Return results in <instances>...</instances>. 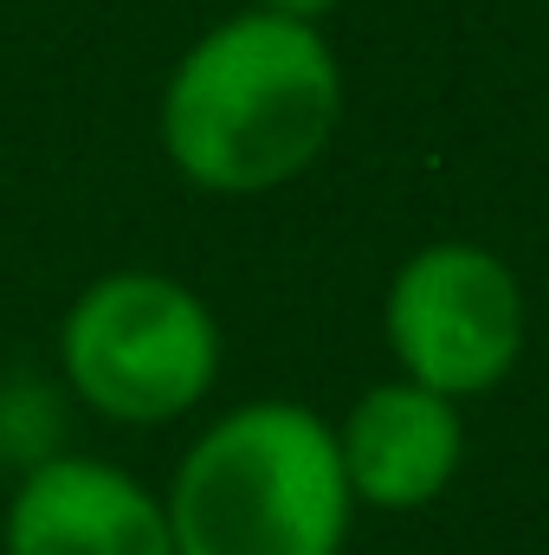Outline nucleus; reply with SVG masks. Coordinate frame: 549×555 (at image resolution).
I'll return each mask as SVG.
<instances>
[{"instance_id":"obj_1","label":"nucleus","mask_w":549,"mask_h":555,"mask_svg":"<svg viewBox=\"0 0 549 555\" xmlns=\"http://www.w3.org/2000/svg\"><path fill=\"white\" fill-rule=\"evenodd\" d=\"M343 117V65L310 20L246 7L207 26L162 85V155L201 194H272L317 168Z\"/></svg>"},{"instance_id":"obj_2","label":"nucleus","mask_w":549,"mask_h":555,"mask_svg":"<svg viewBox=\"0 0 549 555\" xmlns=\"http://www.w3.org/2000/svg\"><path fill=\"white\" fill-rule=\"evenodd\" d=\"M162 511L175 555H343L356 491L317 408L246 401L181 452Z\"/></svg>"},{"instance_id":"obj_3","label":"nucleus","mask_w":549,"mask_h":555,"mask_svg":"<svg viewBox=\"0 0 549 555\" xmlns=\"http://www.w3.org/2000/svg\"><path fill=\"white\" fill-rule=\"evenodd\" d=\"M59 375L91 414L117 426H162L214 395L220 323L181 278L104 272L65 304Z\"/></svg>"},{"instance_id":"obj_4","label":"nucleus","mask_w":549,"mask_h":555,"mask_svg":"<svg viewBox=\"0 0 549 555\" xmlns=\"http://www.w3.org/2000/svg\"><path fill=\"white\" fill-rule=\"evenodd\" d=\"M382 330L408 382L446 401H472L524 362L531 310L518 272L491 246L433 240L395 266Z\"/></svg>"},{"instance_id":"obj_5","label":"nucleus","mask_w":549,"mask_h":555,"mask_svg":"<svg viewBox=\"0 0 549 555\" xmlns=\"http://www.w3.org/2000/svg\"><path fill=\"white\" fill-rule=\"evenodd\" d=\"M0 543L7 555H175L162 498L85 452H46L20 472Z\"/></svg>"},{"instance_id":"obj_6","label":"nucleus","mask_w":549,"mask_h":555,"mask_svg":"<svg viewBox=\"0 0 549 555\" xmlns=\"http://www.w3.org/2000/svg\"><path fill=\"white\" fill-rule=\"evenodd\" d=\"M343 478L356 504L369 511H420L433 504L465 459V414L459 401L420 388V382H382L369 388L349 420L336 426Z\"/></svg>"},{"instance_id":"obj_7","label":"nucleus","mask_w":549,"mask_h":555,"mask_svg":"<svg viewBox=\"0 0 549 555\" xmlns=\"http://www.w3.org/2000/svg\"><path fill=\"white\" fill-rule=\"evenodd\" d=\"M253 7H266V13H284V20H323V13H336L343 0H253Z\"/></svg>"}]
</instances>
